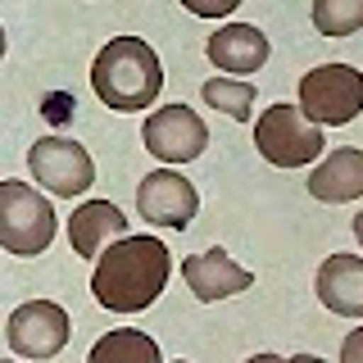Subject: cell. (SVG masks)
I'll use <instances>...</instances> for the list:
<instances>
[{"label":"cell","mask_w":363,"mask_h":363,"mask_svg":"<svg viewBox=\"0 0 363 363\" xmlns=\"http://www.w3.org/2000/svg\"><path fill=\"white\" fill-rule=\"evenodd\" d=\"M68 336H73V323H68L64 304H55V300H28V304H18L5 323L9 350H14L18 359H32V363L55 359L68 345Z\"/></svg>","instance_id":"cell-6"},{"label":"cell","mask_w":363,"mask_h":363,"mask_svg":"<svg viewBox=\"0 0 363 363\" xmlns=\"http://www.w3.org/2000/svg\"><path fill=\"white\" fill-rule=\"evenodd\" d=\"M300 109L318 128H345L363 113V73L350 64H318L300 77Z\"/></svg>","instance_id":"cell-5"},{"label":"cell","mask_w":363,"mask_h":363,"mask_svg":"<svg viewBox=\"0 0 363 363\" xmlns=\"http://www.w3.org/2000/svg\"><path fill=\"white\" fill-rule=\"evenodd\" d=\"M0 363H14V359H0Z\"/></svg>","instance_id":"cell-24"},{"label":"cell","mask_w":363,"mask_h":363,"mask_svg":"<svg viewBox=\"0 0 363 363\" xmlns=\"http://www.w3.org/2000/svg\"><path fill=\"white\" fill-rule=\"evenodd\" d=\"M281 363H323L318 354H291V359H281Z\"/></svg>","instance_id":"cell-21"},{"label":"cell","mask_w":363,"mask_h":363,"mask_svg":"<svg viewBox=\"0 0 363 363\" xmlns=\"http://www.w3.org/2000/svg\"><path fill=\"white\" fill-rule=\"evenodd\" d=\"M182 277H186V286L196 291V300H204V304L227 300V295H241V291L255 286V272L241 268L223 245L204 250V255L182 259Z\"/></svg>","instance_id":"cell-10"},{"label":"cell","mask_w":363,"mask_h":363,"mask_svg":"<svg viewBox=\"0 0 363 363\" xmlns=\"http://www.w3.org/2000/svg\"><path fill=\"white\" fill-rule=\"evenodd\" d=\"M309 196L323 204H350L363 196V150L359 145H340L327 159H318L309 173Z\"/></svg>","instance_id":"cell-14"},{"label":"cell","mask_w":363,"mask_h":363,"mask_svg":"<svg viewBox=\"0 0 363 363\" xmlns=\"http://www.w3.org/2000/svg\"><path fill=\"white\" fill-rule=\"evenodd\" d=\"M323 128L313 118H304L300 105H272L259 113L255 123V150L268 159L272 168H304L313 159H323Z\"/></svg>","instance_id":"cell-4"},{"label":"cell","mask_w":363,"mask_h":363,"mask_svg":"<svg viewBox=\"0 0 363 363\" xmlns=\"http://www.w3.org/2000/svg\"><path fill=\"white\" fill-rule=\"evenodd\" d=\"M200 96H204L209 109H223L227 118H236V123L255 118V82H250V77H209V82L200 86Z\"/></svg>","instance_id":"cell-16"},{"label":"cell","mask_w":363,"mask_h":363,"mask_svg":"<svg viewBox=\"0 0 363 363\" xmlns=\"http://www.w3.org/2000/svg\"><path fill=\"white\" fill-rule=\"evenodd\" d=\"M136 209H141V218L155 223V227L186 232L191 218H196V209H200V196H196V186H191L182 173H173V168H155V173H145L141 186H136Z\"/></svg>","instance_id":"cell-9"},{"label":"cell","mask_w":363,"mask_h":363,"mask_svg":"<svg viewBox=\"0 0 363 363\" xmlns=\"http://www.w3.org/2000/svg\"><path fill=\"white\" fill-rule=\"evenodd\" d=\"M141 141H145V150L155 159H164V164H191V159H200L204 145H209V128H204V118L196 109L164 105L145 118Z\"/></svg>","instance_id":"cell-8"},{"label":"cell","mask_w":363,"mask_h":363,"mask_svg":"<svg viewBox=\"0 0 363 363\" xmlns=\"http://www.w3.org/2000/svg\"><path fill=\"white\" fill-rule=\"evenodd\" d=\"M354 236H359V245H363V209L354 213Z\"/></svg>","instance_id":"cell-22"},{"label":"cell","mask_w":363,"mask_h":363,"mask_svg":"<svg viewBox=\"0 0 363 363\" xmlns=\"http://www.w3.org/2000/svg\"><path fill=\"white\" fill-rule=\"evenodd\" d=\"M5 45H9V41H5V28H0V60H5Z\"/></svg>","instance_id":"cell-23"},{"label":"cell","mask_w":363,"mask_h":363,"mask_svg":"<svg viewBox=\"0 0 363 363\" xmlns=\"http://www.w3.org/2000/svg\"><path fill=\"white\" fill-rule=\"evenodd\" d=\"M173 277V255L155 236H118L100 250L91 272V295L109 313H141L164 295Z\"/></svg>","instance_id":"cell-1"},{"label":"cell","mask_w":363,"mask_h":363,"mask_svg":"<svg viewBox=\"0 0 363 363\" xmlns=\"http://www.w3.org/2000/svg\"><path fill=\"white\" fill-rule=\"evenodd\" d=\"M91 86H96V100L113 113L150 109L164 91V64L155 45H145L141 37H109V45H100L91 64Z\"/></svg>","instance_id":"cell-2"},{"label":"cell","mask_w":363,"mask_h":363,"mask_svg":"<svg viewBox=\"0 0 363 363\" xmlns=\"http://www.w3.org/2000/svg\"><path fill=\"white\" fill-rule=\"evenodd\" d=\"M313 28L323 37H354L363 28V0H313Z\"/></svg>","instance_id":"cell-17"},{"label":"cell","mask_w":363,"mask_h":363,"mask_svg":"<svg viewBox=\"0 0 363 363\" xmlns=\"http://www.w3.org/2000/svg\"><path fill=\"white\" fill-rule=\"evenodd\" d=\"M55 232H60L55 209L37 186L0 182V250H9L18 259H37L50 250Z\"/></svg>","instance_id":"cell-3"},{"label":"cell","mask_w":363,"mask_h":363,"mask_svg":"<svg viewBox=\"0 0 363 363\" xmlns=\"http://www.w3.org/2000/svg\"><path fill=\"white\" fill-rule=\"evenodd\" d=\"M245 363H281V354H250Z\"/></svg>","instance_id":"cell-20"},{"label":"cell","mask_w":363,"mask_h":363,"mask_svg":"<svg viewBox=\"0 0 363 363\" xmlns=\"http://www.w3.org/2000/svg\"><path fill=\"white\" fill-rule=\"evenodd\" d=\"M318 300L340 318H363V259L359 255H327L313 281Z\"/></svg>","instance_id":"cell-13"},{"label":"cell","mask_w":363,"mask_h":363,"mask_svg":"<svg viewBox=\"0 0 363 363\" xmlns=\"http://www.w3.org/2000/svg\"><path fill=\"white\" fill-rule=\"evenodd\" d=\"M28 168H32V177H37V186H45L60 200L86 196L91 182H96L91 155L77 141H68V136H41V141L28 150Z\"/></svg>","instance_id":"cell-7"},{"label":"cell","mask_w":363,"mask_h":363,"mask_svg":"<svg viewBox=\"0 0 363 363\" xmlns=\"http://www.w3.org/2000/svg\"><path fill=\"white\" fill-rule=\"evenodd\" d=\"M340 363H363V327H354L340 340Z\"/></svg>","instance_id":"cell-19"},{"label":"cell","mask_w":363,"mask_h":363,"mask_svg":"<svg viewBox=\"0 0 363 363\" xmlns=\"http://www.w3.org/2000/svg\"><path fill=\"white\" fill-rule=\"evenodd\" d=\"M86 363H164L159 354V340L136 332V327H113L109 336H100L91 345Z\"/></svg>","instance_id":"cell-15"},{"label":"cell","mask_w":363,"mask_h":363,"mask_svg":"<svg viewBox=\"0 0 363 363\" xmlns=\"http://www.w3.org/2000/svg\"><path fill=\"white\" fill-rule=\"evenodd\" d=\"M118 236H128V218L109 200H82L68 218V245L77 259H100V250Z\"/></svg>","instance_id":"cell-12"},{"label":"cell","mask_w":363,"mask_h":363,"mask_svg":"<svg viewBox=\"0 0 363 363\" xmlns=\"http://www.w3.org/2000/svg\"><path fill=\"white\" fill-rule=\"evenodd\" d=\"M236 5H241V0H182V9L196 14V18H227Z\"/></svg>","instance_id":"cell-18"},{"label":"cell","mask_w":363,"mask_h":363,"mask_svg":"<svg viewBox=\"0 0 363 363\" xmlns=\"http://www.w3.org/2000/svg\"><path fill=\"white\" fill-rule=\"evenodd\" d=\"M177 363H186V359H177Z\"/></svg>","instance_id":"cell-25"},{"label":"cell","mask_w":363,"mask_h":363,"mask_svg":"<svg viewBox=\"0 0 363 363\" xmlns=\"http://www.w3.org/2000/svg\"><path fill=\"white\" fill-rule=\"evenodd\" d=\"M204 55H209V64L218 68V73L250 77L268 64V37L255 23H227V28H218L204 41Z\"/></svg>","instance_id":"cell-11"}]
</instances>
